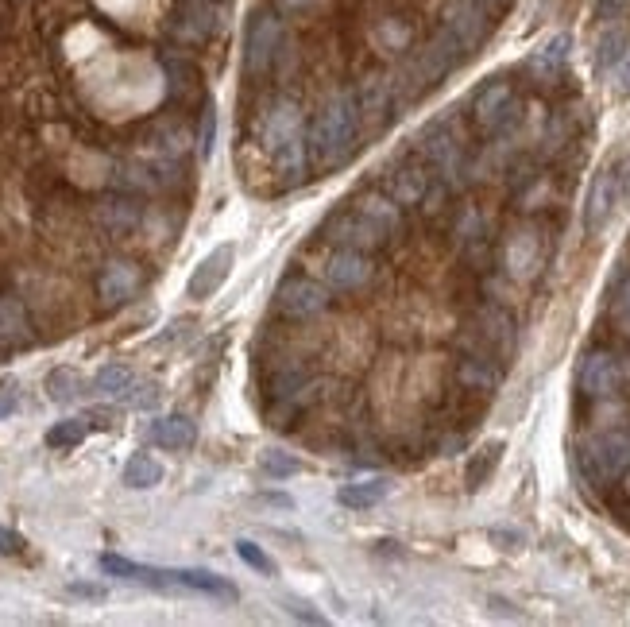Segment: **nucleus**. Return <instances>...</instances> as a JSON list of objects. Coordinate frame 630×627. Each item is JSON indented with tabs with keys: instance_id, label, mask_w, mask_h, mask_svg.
Listing matches in <instances>:
<instances>
[{
	"instance_id": "c85d7f7f",
	"label": "nucleus",
	"mask_w": 630,
	"mask_h": 627,
	"mask_svg": "<svg viewBox=\"0 0 630 627\" xmlns=\"http://www.w3.org/2000/svg\"><path fill=\"white\" fill-rule=\"evenodd\" d=\"M259 469H263L271 480H287L302 469V461H298V457H290V453H283V449H263Z\"/></svg>"
},
{
	"instance_id": "f257e3e1",
	"label": "nucleus",
	"mask_w": 630,
	"mask_h": 627,
	"mask_svg": "<svg viewBox=\"0 0 630 627\" xmlns=\"http://www.w3.org/2000/svg\"><path fill=\"white\" fill-rule=\"evenodd\" d=\"M360 101L352 93H333L321 109H317L314 124H310V159L317 167H341L348 155L356 151V136H360Z\"/></svg>"
},
{
	"instance_id": "412c9836",
	"label": "nucleus",
	"mask_w": 630,
	"mask_h": 627,
	"mask_svg": "<svg viewBox=\"0 0 630 627\" xmlns=\"http://www.w3.org/2000/svg\"><path fill=\"white\" fill-rule=\"evenodd\" d=\"M426 186H430L426 171H418V167H399V171L391 175V182H387V194H391L399 206H418V202L426 198Z\"/></svg>"
},
{
	"instance_id": "e433bc0d",
	"label": "nucleus",
	"mask_w": 630,
	"mask_h": 627,
	"mask_svg": "<svg viewBox=\"0 0 630 627\" xmlns=\"http://www.w3.org/2000/svg\"><path fill=\"white\" fill-rule=\"evenodd\" d=\"M611 318H615V326L623 329V333H630V279L619 287V295L611 302Z\"/></svg>"
},
{
	"instance_id": "393cba45",
	"label": "nucleus",
	"mask_w": 630,
	"mask_h": 627,
	"mask_svg": "<svg viewBox=\"0 0 630 627\" xmlns=\"http://www.w3.org/2000/svg\"><path fill=\"white\" fill-rule=\"evenodd\" d=\"M159 480H163V465L155 457H147V453L128 457V465H124V484L128 488H155Z\"/></svg>"
},
{
	"instance_id": "0eeeda50",
	"label": "nucleus",
	"mask_w": 630,
	"mask_h": 627,
	"mask_svg": "<svg viewBox=\"0 0 630 627\" xmlns=\"http://www.w3.org/2000/svg\"><path fill=\"white\" fill-rule=\"evenodd\" d=\"M275 306H279V314H287L290 322H306V318H317L329 306V287L317 283V279H287L275 291Z\"/></svg>"
},
{
	"instance_id": "f704fd0d",
	"label": "nucleus",
	"mask_w": 630,
	"mask_h": 627,
	"mask_svg": "<svg viewBox=\"0 0 630 627\" xmlns=\"http://www.w3.org/2000/svg\"><path fill=\"white\" fill-rule=\"evenodd\" d=\"M120 399H124L128 407H136V411H151V407L159 403V388H155V384H132Z\"/></svg>"
},
{
	"instance_id": "ea45409f",
	"label": "nucleus",
	"mask_w": 630,
	"mask_h": 627,
	"mask_svg": "<svg viewBox=\"0 0 630 627\" xmlns=\"http://www.w3.org/2000/svg\"><path fill=\"white\" fill-rule=\"evenodd\" d=\"M20 550H24V538L16 535V531H8V527H0V554L12 558V554H20Z\"/></svg>"
},
{
	"instance_id": "bb28decb",
	"label": "nucleus",
	"mask_w": 630,
	"mask_h": 627,
	"mask_svg": "<svg viewBox=\"0 0 630 627\" xmlns=\"http://www.w3.org/2000/svg\"><path fill=\"white\" fill-rule=\"evenodd\" d=\"M499 457H503V442H487V446L468 461V488H472V492L484 488L487 477H491L495 465H499Z\"/></svg>"
},
{
	"instance_id": "f8f14e48",
	"label": "nucleus",
	"mask_w": 630,
	"mask_h": 627,
	"mask_svg": "<svg viewBox=\"0 0 630 627\" xmlns=\"http://www.w3.org/2000/svg\"><path fill=\"white\" fill-rule=\"evenodd\" d=\"M515 109H518L515 90L507 82H487L484 90L476 93V124L484 132H499L507 120L515 117Z\"/></svg>"
},
{
	"instance_id": "dca6fc26",
	"label": "nucleus",
	"mask_w": 630,
	"mask_h": 627,
	"mask_svg": "<svg viewBox=\"0 0 630 627\" xmlns=\"http://www.w3.org/2000/svg\"><path fill=\"white\" fill-rule=\"evenodd\" d=\"M422 151H426V159H430L433 167L441 171V179H453V175L460 171L457 140H453V132H445L441 124L426 128V136H422Z\"/></svg>"
},
{
	"instance_id": "aec40b11",
	"label": "nucleus",
	"mask_w": 630,
	"mask_h": 627,
	"mask_svg": "<svg viewBox=\"0 0 630 627\" xmlns=\"http://www.w3.org/2000/svg\"><path fill=\"white\" fill-rule=\"evenodd\" d=\"M387 496H391V480L387 477L360 480V484H344L341 492H337V500L352 511H368V508H375V504H383Z\"/></svg>"
},
{
	"instance_id": "c03bdc74",
	"label": "nucleus",
	"mask_w": 630,
	"mask_h": 627,
	"mask_svg": "<svg viewBox=\"0 0 630 627\" xmlns=\"http://www.w3.org/2000/svg\"><path fill=\"white\" fill-rule=\"evenodd\" d=\"M630 0H600V20H615L623 8H627Z\"/></svg>"
},
{
	"instance_id": "a211bd4d",
	"label": "nucleus",
	"mask_w": 630,
	"mask_h": 627,
	"mask_svg": "<svg viewBox=\"0 0 630 627\" xmlns=\"http://www.w3.org/2000/svg\"><path fill=\"white\" fill-rule=\"evenodd\" d=\"M151 442L163 449H190L198 442V422L186 415H167L151 422Z\"/></svg>"
},
{
	"instance_id": "6ab92c4d",
	"label": "nucleus",
	"mask_w": 630,
	"mask_h": 627,
	"mask_svg": "<svg viewBox=\"0 0 630 627\" xmlns=\"http://www.w3.org/2000/svg\"><path fill=\"white\" fill-rule=\"evenodd\" d=\"M31 337V322H28V310L24 302L16 295H0V345H24Z\"/></svg>"
},
{
	"instance_id": "20e7f679",
	"label": "nucleus",
	"mask_w": 630,
	"mask_h": 627,
	"mask_svg": "<svg viewBox=\"0 0 630 627\" xmlns=\"http://www.w3.org/2000/svg\"><path fill=\"white\" fill-rule=\"evenodd\" d=\"M279 39H283L279 16L275 12H256L252 24H248V39H244V70H248V78H259V74L271 70Z\"/></svg>"
},
{
	"instance_id": "a878e982",
	"label": "nucleus",
	"mask_w": 630,
	"mask_h": 627,
	"mask_svg": "<svg viewBox=\"0 0 630 627\" xmlns=\"http://www.w3.org/2000/svg\"><path fill=\"white\" fill-rule=\"evenodd\" d=\"M89 434V418H62V422H55L51 430H47V446L51 449H74L82 446Z\"/></svg>"
},
{
	"instance_id": "39448f33",
	"label": "nucleus",
	"mask_w": 630,
	"mask_h": 627,
	"mask_svg": "<svg viewBox=\"0 0 630 627\" xmlns=\"http://www.w3.org/2000/svg\"><path fill=\"white\" fill-rule=\"evenodd\" d=\"M623 202V182H619V163L603 167L600 175L592 179V190H588V202H584V229L588 237H600L607 229V221L615 217V209Z\"/></svg>"
},
{
	"instance_id": "79ce46f5",
	"label": "nucleus",
	"mask_w": 630,
	"mask_h": 627,
	"mask_svg": "<svg viewBox=\"0 0 630 627\" xmlns=\"http://www.w3.org/2000/svg\"><path fill=\"white\" fill-rule=\"evenodd\" d=\"M89 426H97V430H109L116 422V411H109V407H93V411H86Z\"/></svg>"
},
{
	"instance_id": "72a5a7b5",
	"label": "nucleus",
	"mask_w": 630,
	"mask_h": 627,
	"mask_svg": "<svg viewBox=\"0 0 630 627\" xmlns=\"http://www.w3.org/2000/svg\"><path fill=\"white\" fill-rule=\"evenodd\" d=\"M213 144H217V109H213V101H205V109H201V132H198L201 159L213 155Z\"/></svg>"
},
{
	"instance_id": "9d476101",
	"label": "nucleus",
	"mask_w": 630,
	"mask_h": 627,
	"mask_svg": "<svg viewBox=\"0 0 630 627\" xmlns=\"http://www.w3.org/2000/svg\"><path fill=\"white\" fill-rule=\"evenodd\" d=\"M619 380H623V372H619V360H615V353L596 349V353H588V357L580 360L576 384H580V391H584L588 399H603V395H611V391L619 388Z\"/></svg>"
},
{
	"instance_id": "423d86ee",
	"label": "nucleus",
	"mask_w": 630,
	"mask_h": 627,
	"mask_svg": "<svg viewBox=\"0 0 630 627\" xmlns=\"http://www.w3.org/2000/svg\"><path fill=\"white\" fill-rule=\"evenodd\" d=\"M321 237L329 240V244H337V248H356V252H372L379 244H387V237L356 206L344 209V213H333L321 225Z\"/></svg>"
},
{
	"instance_id": "37998d69",
	"label": "nucleus",
	"mask_w": 630,
	"mask_h": 627,
	"mask_svg": "<svg viewBox=\"0 0 630 627\" xmlns=\"http://www.w3.org/2000/svg\"><path fill=\"white\" fill-rule=\"evenodd\" d=\"M70 597L105 600V589H101V585H86V581H74V585H70Z\"/></svg>"
},
{
	"instance_id": "5701e85b",
	"label": "nucleus",
	"mask_w": 630,
	"mask_h": 627,
	"mask_svg": "<svg viewBox=\"0 0 630 627\" xmlns=\"http://www.w3.org/2000/svg\"><path fill=\"white\" fill-rule=\"evenodd\" d=\"M136 384V376H132V368L128 364H105L97 376H93V384L89 388L97 391V395H105V399H120L124 391Z\"/></svg>"
},
{
	"instance_id": "2f4dec72",
	"label": "nucleus",
	"mask_w": 630,
	"mask_h": 627,
	"mask_svg": "<svg viewBox=\"0 0 630 627\" xmlns=\"http://www.w3.org/2000/svg\"><path fill=\"white\" fill-rule=\"evenodd\" d=\"M236 554H240L248 566L256 569V573H263V577H275V573H279V566L267 558V550H259L252 538H240V542H236Z\"/></svg>"
},
{
	"instance_id": "7c9ffc66",
	"label": "nucleus",
	"mask_w": 630,
	"mask_h": 627,
	"mask_svg": "<svg viewBox=\"0 0 630 627\" xmlns=\"http://www.w3.org/2000/svg\"><path fill=\"white\" fill-rule=\"evenodd\" d=\"M182 20H190V24H178V31H182L186 39H205L209 28H213V8H209V4H190V8L182 12Z\"/></svg>"
},
{
	"instance_id": "9b49d317",
	"label": "nucleus",
	"mask_w": 630,
	"mask_h": 627,
	"mask_svg": "<svg viewBox=\"0 0 630 627\" xmlns=\"http://www.w3.org/2000/svg\"><path fill=\"white\" fill-rule=\"evenodd\" d=\"M472 337L480 341L476 353H487L495 360H507L515 353V322L503 314V310H484L472 326Z\"/></svg>"
},
{
	"instance_id": "4be33fe9",
	"label": "nucleus",
	"mask_w": 630,
	"mask_h": 627,
	"mask_svg": "<svg viewBox=\"0 0 630 627\" xmlns=\"http://www.w3.org/2000/svg\"><path fill=\"white\" fill-rule=\"evenodd\" d=\"M565 59H569V35H553L545 47H538L530 55V70L538 78H557V70L565 66Z\"/></svg>"
},
{
	"instance_id": "473e14b6",
	"label": "nucleus",
	"mask_w": 630,
	"mask_h": 627,
	"mask_svg": "<svg viewBox=\"0 0 630 627\" xmlns=\"http://www.w3.org/2000/svg\"><path fill=\"white\" fill-rule=\"evenodd\" d=\"M302 384H306V368H302V364H287V368H279V372L271 376V391H275L279 399L294 395Z\"/></svg>"
},
{
	"instance_id": "7ed1b4c3",
	"label": "nucleus",
	"mask_w": 630,
	"mask_h": 627,
	"mask_svg": "<svg viewBox=\"0 0 630 627\" xmlns=\"http://www.w3.org/2000/svg\"><path fill=\"white\" fill-rule=\"evenodd\" d=\"M580 465L596 484L619 480L630 469V434H600V438L584 442L580 446Z\"/></svg>"
},
{
	"instance_id": "cd10ccee",
	"label": "nucleus",
	"mask_w": 630,
	"mask_h": 627,
	"mask_svg": "<svg viewBox=\"0 0 630 627\" xmlns=\"http://www.w3.org/2000/svg\"><path fill=\"white\" fill-rule=\"evenodd\" d=\"M627 55V35L623 28H607L600 43H596V70H615V62Z\"/></svg>"
},
{
	"instance_id": "f3484780",
	"label": "nucleus",
	"mask_w": 630,
	"mask_h": 627,
	"mask_svg": "<svg viewBox=\"0 0 630 627\" xmlns=\"http://www.w3.org/2000/svg\"><path fill=\"white\" fill-rule=\"evenodd\" d=\"M174 577V589H190V593H205V597H217V600H236V585L229 577H217L209 569H171Z\"/></svg>"
},
{
	"instance_id": "2eb2a0df",
	"label": "nucleus",
	"mask_w": 630,
	"mask_h": 627,
	"mask_svg": "<svg viewBox=\"0 0 630 627\" xmlns=\"http://www.w3.org/2000/svg\"><path fill=\"white\" fill-rule=\"evenodd\" d=\"M457 380L468 391H495L503 380V360L487 357V353H468L457 364Z\"/></svg>"
},
{
	"instance_id": "4c0bfd02",
	"label": "nucleus",
	"mask_w": 630,
	"mask_h": 627,
	"mask_svg": "<svg viewBox=\"0 0 630 627\" xmlns=\"http://www.w3.org/2000/svg\"><path fill=\"white\" fill-rule=\"evenodd\" d=\"M287 612L294 616V620H306V624H325V616H321V612H314V608H310L306 600H294V597H290L287 600Z\"/></svg>"
},
{
	"instance_id": "1a4fd4ad",
	"label": "nucleus",
	"mask_w": 630,
	"mask_h": 627,
	"mask_svg": "<svg viewBox=\"0 0 630 627\" xmlns=\"http://www.w3.org/2000/svg\"><path fill=\"white\" fill-rule=\"evenodd\" d=\"M232 264H236V248H232V244H217L198 268H194L190 283H186V295L198 302L213 299V295L225 287V279L232 275Z\"/></svg>"
},
{
	"instance_id": "6e6552de",
	"label": "nucleus",
	"mask_w": 630,
	"mask_h": 627,
	"mask_svg": "<svg viewBox=\"0 0 630 627\" xmlns=\"http://www.w3.org/2000/svg\"><path fill=\"white\" fill-rule=\"evenodd\" d=\"M321 279H325L329 291H360V287L372 279V260H368V252L337 248V252L325 260Z\"/></svg>"
},
{
	"instance_id": "ddd939ff",
	"label": "nucleus",
	"mask_w": 630,
	"mask_h": 627,
	"mask_svg": "<svg viewBox=\"0 0 630 627\" xmlns=\"http://www.w3.org/2000/svg\"><path fill=\"white\" fill-rule=\"evenodd\" d=\"M445 31L457 39L460 47H476L487 31V12L480 0H453L449 4V16H445Z\"/></svg>"
},
{
	"instance_id": "c9c22d12",
	"label": "nucleus",
	"mask_w": 630,
	"mask_h": 627,
	"mask_svg": "<svg viewBox=\"0 0 630 627\" xmlns=\"http://www.w3.org/2000/svg\"><path fill=\"white\" fill-rule=\"evenodd\" d=\"M487 538H491L499 550H507V554H518V550L526 546V535H522V531H507V527H491Z\"/></svg>"
},
{
	"instance_id": "4468645a",
	"label": "nucleus",
	"mask_w": 630,
	"mask_h": 627,
	"mask_svg": "<svg viewBox=\"0 0 630 627\" xmlns=\"http://www.w3.org/2000/svg\"><path fill=\"white\" fill-rule=\"evenodd\" d=\"M136 287H140V268L128 264V260L105 264L101 279H97V295H101L105 306H124V302L136 295Z\"/></svg>"
},
{
	"instance_id": "c756f323",
	"label": "nucleus",
	"mask_w": 630,
	"mask_h": 627,
	"mask_svg": "<svg viewBox=\"0 0 630 627\" xmlns=\"http://www.w3.org/2000/svg\"><path fill=\"white\" fill-rule=\"evenodd\" d=\"M136 221H140V209L128 206V202H105V206H101V225H105V229H113V233L132 229Z\"/></svg>"
},
{
	"instance_id": "58836bf2",
	"label": "nucleus",
	"mask_w": 630,
	"mask_h": 627,
	"mask_svg": "<svg viewBox=\"0 0 630 627\" xmlns=\"http://www.w3.org/2000/svg\"><path fill=\"white\" fill-rule=\"evenodd\" d=\"M615 93H619V97H630V51L615 62Z\"/></svg>"
},
{
	"instance_id": "b1692460",
	"label": "nucleus",
	"mask_w": 630,
	"mask_h": 627,
	"mask_svg": "<svg viewBox=\"0 0 630 627\" xmlns=\"http://www.w3.org/2000/svg\"><path fill=\"white\" fill-rule=\"evenodd\" d=\"M86 391V380L74 372V368H51V376H47V395L55 399V403H74L78 395Z\"/></svg>"
},
{
	"instance_id": "a19ab883",
	"label": "nucleus",
	"mask_w": 630,
	"mask_h": 627,
	"mask_svg": "<svg viewBox=\"0 0 630 627\" xmlns=\"http://www.w3.org/2000/svg\"><path fill=\"white\" fill-rule=\"evenodd\" d=\"M20 407V395H16V384H0V418H8Z\"/></svg>"
},
{
	"instance_id": "f03ea898",
	"label": "nucleus",
	"mask_w": 630,
	"mask_h": 627,
	"mask_svg": "<svg viewBox=\"0 0 630 627\" xmlns=\"http://www.w3.org/2000/svg\"><path fill=\"white\" fill-rule=\"evenodd\" d=\"M259 144L271 155L275 171L287 179H302L310 163V136L302 128V109L294 101H275L259 117Z\"/></svg>"
}]
</instances>
